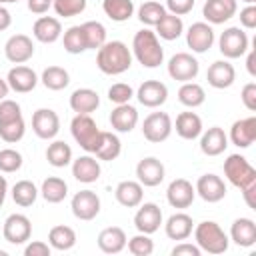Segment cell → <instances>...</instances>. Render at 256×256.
Segmentation results:
<instances>
[{
	"label": "cell",
	"mask_w": 256,
	"mask_h": 256,
	"mask_svg": "<svg viewBox=\"0 0 256 256\" xmlns=\"http://www.w3.org/2000/svg\"><path fill=\"white\" fill-rule=\"evenodd\" d=\"M192 228H194V222L186 212L172 214L164 224V232L170 240H186L192 234Z\"/></svg>",
	"instance_id": "d6a6232c"
},
{
	"label": "cell",
	"mask_w": 256,
	"mask_h": 256,
	"mask_svg": "<svg viewBox=\"0 0 256 256\" xmlns=\"http://www.w3.org/2000/svg\"><path fill=\"white\" fill-rule=\"evenodd\" d=\"M40 194L48 204H58V202H62L66 198L68 184L58 176H48L40 186Z\"/></svg>",
	"instance_id": "e575fe53"
},
{
	"label": "cell",
	"mask_w": 256,
	"mask_h": 256,
	"mask_svg": "<svg viewBox=\"0 0 256 256\" xmlns=\"http://www.w3.org/2000/svg\"><path fill=\"white\" fill-rule=\"evenodd\" d=\"M250 40H248V34L238 28V26H230L226 28L220 38H218V50L224 54V58L228 60H234V58H240L244 56L250 48H248Z\"/></svg>",
	"instance_id": "8992f818"
},
{
	"label": "cell",
	"mask_w": 256,
	"mask_h": 256,
	"mask_svg": "<svg viewBox=\"0 0 256 256\" xmlns=\"http://www.w3.org/2000/svg\"><path fill=\"white\" fill-rule=\"evenodd\" d=\"M238 10L236 0H206L202 6V16L208 24H224Z\"/></svg>",
	"instance_id": "d6986e66"
},
{
	"label": "cell",
	"mask_w": 256,
	"mask_h": 256,
	"mask_svg": "<svg viewBox=\"0 0 256 256\" xmlns=\"http://www.w3.org/2000/svg\"><path fill=\"white\" fill-rule=\"evenodd\" d=\"M240 98H242V104H244L250 112H256V84H254V82H248V84L242 88Z\"/></svg>",
	"instance_id": "f5cc1de1"
},
{
	"label": "cell",
	"mask_w": 256,
	"mask_h": 256,
	"mask_svg": "<svg viewBox=\"0 0 256 256\" xmlns=\"http://www.w3.org/2000/svg\"><path fill=\"white\" fill-rule=\"evenodd\" d=\"M164 14H166V6H162L156 0H148L138 8V20L146 26H156Z\"/></svg>",
	"instance_id": "7bdbcfd3"
},
{
	"label": "cell",
	"mask_w": 256,
	"mask_h": 256,
	"mask_svg": "<svg viewBox=\"0 0 256 256\" xmlns=\"http://www.w3.org/2000/svg\"><path fill=\"white\" fill-rule=\"evenodd\" d=\"M126 246H128V252L134 256H150L154 252V242H152L150 234H142V232L132 236L126 242Z\"/></svg>",
	"instance_id": "bcb514c9"
},
{
	"label": "cell",
	"mask_w": 256,
	"mask_h": 256,
	"mask_svg": "<svg viewBox=\"0 0 256 256\" xmlns=\"http://www.w3.org/2000/svg\"><path fill=\"white\" fill-rule=\"evenodd\" d=\"M40 82L48 90L58 92V90H64L70 84V74L62 66H48V68H44V72L40 76Z\"/></svg>",
	"instance_id": "ab89813d"
},
{
	"label": "cell",
	"mask_w": 256,
	"mask_h": 256,
	"mask_svg": "<svg viewBox=\"0 0 256 256\" xmlns=\"http://www.w3.org/2000/svg\"><path fill=\"white\" fill-rule=\"evenodd\" d=\"M2 234H4V240L10 242V244H16V246L24 244L32 236V222L24 214H10L4 220Z\"/></svg>",
	"instance_id": "30bf717a"
},
{
	"label": "cell",
	"mask_w": 256,
	"mask_h": 256,
	"mask_svg": "<svg viewBox=\"0 0 256 256\" xmlns=\"http://www.w3.org/2000/svg\"><path fill=\"white\" fill-rule=\"evenodd\" d=\"M194 2L196 0H166V8L170 10V14L184 16L194 8Z\"/></svg>",
	"instance_id": "816d5d0a"
},
{
	"label": "cell",
	"mask_w": 256,
	"mask_h": 256,
	"mask_svg": "<svg viewBox=\"0 0 256 256\" xmlns=\"http://www.w3.org/2000/svg\"><path fill=\"white\" fill-rule=\"evenodd\" d=\"M132 54L144 68H158L164 62V48L160 46V40L156 32L144 28L138 30L132 38Z\"/></svg>",
	"instance_id": "7a4b0ae2"
},
{
	"label": "cell",
	"mask_w": 256,
	"mask_h": 256,
	"mask_svg": "<svg viewBox=\"0 0 256 256\" xmlns=\"http://www.w3.org/2000/svg\"><path fill=\"white\" fill-rule=\"evenodd\" d=\"M100 162L90 156V154H84V156H78L76 160H72V176L82 182V184H92L100 178Z\"/></svg>",
	"instance_id": "603a6c76"
},
{
	"label": "cell",
	"mask_w": 256,
	"mask_h": 256,
	"mask_svg": "<svg viewBox=\"0 0 256 256\" xmlns=\"http://www.w3.org/2000/svg\"><path fill=\"white\" fill-rule=\"evenodd\" d=\"M132 96H134V90H132L130 84L116 82L108 88V100L114 102V104H126V102H130Z\"/></svg>",
	"instance_id": "681fc988"
},
{
	"label": "cell",
	"mask_w": 256,
	"mask_h": 256,
	"mask_svg": "<svg viewBox=\"0 0 256 256\" xmlns=\"http://www.w3.org/2000/svg\"><path fill=\"white\" fill-rule=\"evenodd\" d=\"M102 10L112 22H126L134 14L132 0H102Z\"/></svg>",
	"instance_id": "d590c367"
},
{
	"label": "cell",
	"mask_w": 256,
	"mask_h": 256,
	"mask_svg": "<svg viewBox=\"0 0 256 256\" xmlns=\"http://www.w3.org/2000/svg\"><path fill=\"white\" fill-rule=\"evenodd\" d=\"M230 240L240 248L256 244V224L252 218H236L230 226Z\"/></svg>",
	"instance_id": "f1b7e54d"
},
{
	"label": "cell",
	"mask_w": 256,
	"mask_h": 256,
	"mask_svg": "<svg viewBox=\"0 0 256 256\" xmlns=\"http://www.w3.org/2000/svg\"><path fill=\"white\" fill-rule=\"evenodd\" d=\"M10 24H12V16H10V12L0 4V32L8 30V28H10Z\"/></svg>",
	"instance_id": "91938a15"
},
{
	"label": "cell",
	"mask_w": 256,
	"mask_h": 256,
	"mask_svg": "<svg viewBox=\"0 0 256 256\" xmlns=\"http://www.w3.org/2000/svg\"><path fill=\"white\" fill-rule=\"evenodd\" d=\"M116 202L124 208H136L142 204L144 198V186L138 180H122L114 190Z\"/></svg>",
	"instance_id": "cb8c5ba5"
},
{
	"label": "cell",
	"mask_w": 256,
	"mask_h": 256,
	"mask_svg": "<svg viewBox=\"0 0 256 256\" xmlns=\"http://www.w3.org/2000/svg\"><path fill=\"white\" fill-rule=\"evenodd\" d=\"M256 54H254V50H250L248 52V58H246V68H248V74L254 78L256 76Z\"/></svg>",
	"instance_id": "94428289"
},
{
	"label": "cell",
	"mask_w": 256,
	"mask_h": 256,
	"mask_svg": "<svg viewBox=\"0 0 256 256\" xmlns=\"http://www.w3.org/2000/svg\"><path fill=\"white\" fill-rule=\"evenodd\" d=\"M100 106V96L92 88H76L70 94V108L76 114H92Z\"/></svg>",
	"instance_id": "4dcf8cb0"
},
{
	"label": "cell",
	"mask_w": 256,
	"mask_h": 256,
	"mask_svg": "<svg viewBox=\"0 0 256 256\" xmlns=\"http://www.w3.org/2000/svg\"><path fill=\"white\" fill-rule=\"evenodd\" d=\"M70 132H72V138L76 140V144L82 150H86L88 154H92L102 130L98 128V124L94 122V118L90 114H76L70 122Z\"/></svg>",
	"instance_id": "5b68a950"
},
{
	"label": "cell",
	"mask_w": 256,
	"mask_h": 256,
	"mask_svg": "<svg viewBox=\"0 0 256 256\" xmlns=\"http://www.w3.org/2000/svg\"><path fill=\"white\" fill-rule=\"evenodd\" d=\"M194 196H196V190H194L192 182L186 180V178H176L166 188V200H168V204L172 208H178V210L188 208L194 202Z\"/></svg>",
	"instance_id": "9a60e30c"
},
{
	"label": "cell",
	"mask_w": 256,
	"mask_h": 256,
	"mask_svg": "<svg viewBox=\"0 0 256 256\" xmlns=\"http://www.w3.org/2000/svg\"><path fill=\"white\" fill-rule=\"evenodd\" d=\"M38 80H40V78L36 76V72H34L32 68H28V66H22V64L10 68V70H8V76H6V82H8L10 90H14V92H18V94L32 92V90L36 88Z\"/></svg>",
	"instance_id": "44dd1931"
},
{
	"label": "cell",
	"mask_w": 256,
	"mask_h": 256,
	"mask_svg": "<svg viewBox=\"0 0 256 256\" xmlns=\"http://www.w3.org/2000/svg\"><path fill=\"white\" fill-rule=\"evenodd\" d=\"M200 72L198 60L188 52H178L168 60V76L178 82H192Z\"/></svg>",
	"instance_id": "ba28073f"
},
{
	"label": "cell",
	"mask_w": 256,
	"mask_h": 256,
	"mask_svg": "<svg viewBox=\"0 0 256 256\" xmlns=\"http://www.w3.org/2000/svg\"><path fill=\"white\" fill-rule=\"evenodd\" d=\"M70 208H72V214L78 220L88 222V220H94L100 214V198L94 190H80L72 196Z\"/></svg>",
	"instance_id": "9c48e42d"
},
{
	"label": "cell",
	"mask_w": 256,
	"mask_h": 256,
	"mask_svg": "<svg viewBox=\"0 0 256 256\" xmlns=\"http://www.w3.org/2000/svg\"><path fill=\"white\" fill-rule=\"evenodd\" d=\"M242 194H244V202H246V206L252 208V210H256V200H254V196H256V184H250L248 188H244Z\"/></svg>",
	"instance_id": "680465c9"
},
{
	"label": "cell",
	"mask_w": 256,
	"mask_h": 256,
	"mask_svg": "<svg viewBox=\"0 0 256 256\" xmlns=\"http://www.w3.org/2000/svg\"><path fill=\"white\" fill-rule=\"evenodd\" d=\"M142 134L148 142L160 144L172 134V118L166 112H152L142 122Z\"/></svg>",
	"instance_id": "52a82bcc"
},
{
	"label": "cell",
	"mask_w": 256,
	"mask_h": 256,
	"mask_svg": "<svg viewBox=\"0 0 256 256\" xmlns=\"http://www.w3.org/2000/svg\"><path fill=\"white\" fill-rule=\"evenodd\" d=\"M224 176L232 186L240 190L248 188L250 184H256V170L242 154H230L224 160Z\"/></svg>",
	"instance_id": "277c9868"
},
{
	"label": "cell",
	"mask_w": 256,
	"mask_h": 256,
	"mask_svg": "<svg viewBox=\"0 0 256 256\" xmlns=\"http://www.w3.org/2000/svg\"><path fill=\"white\" fill-rule=\"evenodd\" d=\"M170 254L172 256H200V248L196 244H190V242H182L180 240V244H176Z\"/></svg>",
	"instance_id": "9f6ffc18"
},
{
	"label": "cell",
	"mask_w": 256,
	"mask_h": 256,
	"mask_svg": "<svg viewBox=\"0 0 256 256\" xmlns=\"http://www.w3.org/2000/svg\"><path fill=\"white\" fill-rule=\"evenodd\" d=\"M96 242H98V248L104 254H118L126 248L128 238H126V232L120 226H108L98 234Z\"/></svg>",
	"instance_id": "484cf974"
},
{
	"label": "cell",
	"mask_w": 256,
	"mask_h": 256,
	"mask_svg": "<svg viewBox=\"0 0 256 256\" xmlns=\"http://www.w3.org/2000/svg\"><path fill=\"white\" fill-rule=\"evenodd\" d=\"M0 256H8V254H6V252H4V250H0Z\"/></svg>",
	"instance_id": "003e7915"
},
{
	"label": "cell",
	"mask_w": 256,
	"mask_h": 256,
	"mask_svg": "<svg viewBox=\"0 0 256 256\" xmlns=\"http://www.w3.org/2000/svg\"><path fill=\"white\" fill-rule=\"evenodd\" d=\"M14 2H20V0H0V4H14Z\"/></svg>",
	"instance_id": "e7e4bbea"
},
{
	"label": "cell",
	"mask_w": 256,
	"mask_h": 256,
	"mask_svg": "<svg viewBox=\"0 0 256 256\" xmlns=\"http://www.w3.org/2000/svg\"><path fill=\"white\" fill-rule=\"evenodd\" d=\"M32 34L42 44H54L62 36V24L54 16H40L32 26Z\"/></svg>",
	"instance_id": "4316f807"
},
{
	"label": "cell",
	"mask_w": 256,
	"mask_h": 256,
	"mask_svg": "<svg viewBox=\"0 0 256 256\" xmlns=\"http://www.w3.org/2000/svg\"><path fill=\"white\" fill-rule=\"evenodd\" d=\"M82 26V32H84V40H86V50H98L104 42H106V28L102 22H96V20H88Z\"/></svg>",
	"instance_id": "60d3db41"
},
{
	"label": "cell",
	"mask_w": 256,
	"mask_h": 256,
	"mask_svg": "<svg viewBox=\"0 0 256 256\" xmlns=\"http://www.w3.org/2000/svg\"><path fill=\"white\" fill-rule=\"evenodd\" d=\"M48 244L54 248V250H70L74 244H76V232L70 228V226H64V224H58L54 228H50L48 232Z\"/></svg>",
	"instance_id": "8d00e7d4"
},
{
	"label": "cell",
	"mask_w": 256,
	"mask_h": 256,
	"mask_svg": "<svg viewBox=\"0 0 256 256\" xmlns=\"http://www.w3.org/2000/svg\"><path fill=\"white\" fill-rule=\"evenodd\" d=\"M22 154L14 148H4L0 150V172H6V174H12V172H18L22 168Z\"/></svg>",
	"instance_id": "c3c4849f"
},
{
	"label": "cell",
	"mask_w": 256,
	"mask_h": 256,
	"mask_svg": "<svg viewBox=\"0 0 256 256\" xmlns=\"http://www.w3.org/2000/svg\"><path fill=\"white\" fill-rule=\"evenodd\" d=\"M32 130L42 140H52L60 132V118L52 108H38L32 114Z\"/></svg>",
	"instance_id": "7c38bea8"
},
{
	"label": "cell",
	"mask_w": 256,
	"mask_h": 256,
	"mask_svg": "<svg viewBox=\"0 0 256 256\" xmlns=\"http://www.w3.org/2000/svg\"><path fill=\"white\" fill-rule=\"evenodd\" d=\"M62 42H64V50L68 54H82L86 50V40H84L82 26H70L64 32Z\"/></svg>",
	"instance_id": "ee69618b"
},
{
	"label": "cell",
	"mask_w": 256,
	"mask_h": 256,
	"mask_svg": "<svg viewBox=\"0 0 256 256\" xmlns=\"http://www.w3.org/2000/svg\"><path fill=\"white\" fill-rule=\"evenodd\" d=\"M18 118H22L20 104L16 100H10V98L0 100V124L12 122V120H18Z\"/></svg>",
	"instance_id": "f907efd6"
},
{
	"label": "cell",
	"mask_w": 256,
	"mask_h": 256,
	"mask_svg": "<svg viewBox=\"0 0 256 256\" xmlns=\"http://www.w3.org/2000/svg\"><path fill=\"white\" fill-rule=\"evenodd\" d=\"M52 246L42 242V240H34L24 248V256H50Z\"/></svg>",
	"instance_id": "db71d44e"
},
{
	"label": "cell",
	"mask_w": 256,
	"mask_h": 256,
	"mask_svg": "<svg viewBox=\"0 0 256 256\" xmlns=\"http://www.w3.org/2000/svg\"><path fill=\"white\" fill-rule=\"evenodd\" d=\"M166 176V170H164V164L154 158V156H148V158H142L138 164H136V178L142 186H148V188H154L158 186Z\"/></svg>",
	"instance_id": "ac0fdd59"
},
{
	"label": "cell",
	"mask_w": 256,
	"mask_h": 256,
	"mask_svg": "<svg viewBox=\"0 0 256 256\" xmlns=\"http://www.w3.org/2000/svg\"><path fill=\"white\" fill-rule=\"evenodd\" d=\"M46 160L54 168H64L72 162V148L64 140H54L46 148Z\"/></svg>",
	"instance_id": "f35d334b"
},
{
	"label": "cell",
	"mask_w": 256,
	"mask_h": 256,
	"mask_svg": "<svg viewBox=\"0 0 256 256\" xmlns=\"http://www.w3.org/2000/svg\"><path fill=\"white\" fill-rule=\"evenodd\" d=\"M136 98L146 108H158V106H162L166 102L168 88L160 80H144L136 90Z\"/></svg>",
	"instance_id": "e0dca14e"
},
{
	"label": "cell",
	"mask_w": 256,
	"mask_h": 256,
	"mask_svg": "<svg viewBox=\"0 0 256 256\" xmlns=\"http://www.w3.org/2000/svg\"><path fill=\"white\" fill-rule=\"evenodd\" d=\"M240 24L246 30H254L256 28V6L248 4L246 8L240 10Z\"/></svg>",
	"instance_id": "11a10c76"
},
{
	"label": "cell",
	"mask_w": 256,
	"mask_h": 256,
	"mask_svg": "<svg viewBox=\"0 0 256 256\" xmlns=\"http://www.w3.org/2000/svg\"><path fill=\"white\" fill-rule=\"evenodd\" d=\"M162 224V210L154 202H144L134 214V226L142 234H154Z\"/></svg>",
	"instance_id": "2e32d148"
},
{
	"label": "cell",
	"mask_w": 256,
	"mask_h": 256,
	"mask_svg": "<svg viewBox=\"0 0 256 256\" xmlns=\"http://www.w3.org/2000/svg\"><path fill=\"white\" fill-rule=\"evenodd\" d=\"M138 124V110L132 104H116L110 112V126L116 132H132Z\"/></svg>",
	"instance_id": "83f0119b"
},
{
	"label": "cell",
	"mask_w": 256,
	"mask_h": 256,
	"mask_svg": "<svg viewBox=\"0 0 256 256\" xmlns=\"http://www.w3.org/2000/svg\"><path fill=\"white\" fill-rule=\"evenodd\" d=\"M182 32H184V22H182V18L176 16V14H170V12H166V14L160 18V22L156 24V36L162 38V40H168V42L180 38Z\"/></svg>",
	"instance_id": "836d02e7"
},
{
	"label": "cell",
	"mask_w": 256,
	"mask_h": 256,
	"mask_svg": "<svg viewBox=\"0 0 256 256\" xmlns=\"http://www.w3.org/2000/svg\"><path fill=\"white\" fill-rule=\"evenodd\" d=\"M52 8V0H28V10L32 14H44Z\"/></svg>",
	"instance_id": "6f0895ef"
},
{
	"label": "cell",
	"mask_w": 256,
	"mask_h": 256,
	"mask_svg": "<svg viewBox=\"0 0 256 256\" xmlns=\"http://www.w3.org/2000/svg\"><path fill=\"white\" fill-rule=\"evenodd\" d=\"M6 194H8V182H6L4 176H0V206H2L4 200H6Z\"/></svg>",
	"instance_id": "6125c7cd"
},
{
	"label": "cell",
	"mask_w": 256,
	"mask_h": 256,
	"mask_svg": "<svg viewBox=\"0 0 256 256\" xmlns=\"http://www.w3.org/2000/svg\"><path fill=\"white\" fill-rule=\"evenodd\" d=\"M186 44L192 52L204 54L214 44V30L208 22H194L186 32Z\"/></svg>",
	"instance_id": "4fadbf2b"
},
{
	"label": "cell",
	"mask_w": 256,
	"mask_h": 256,
	"mask_svg": "<svg viewBox=\"0 0 256 256\" xmlns=\"http://www.w3.org/2000/svg\"><path fill=\"white\" fill-rule=\"evenodd\" d=\"M4 56L12 64H24L34 56V42L26 34H14L4 44Z\"/></svg>",
	"instance_id": "8fae6325"
},
{
	"label": "cell",
	"mask_w": 256,
	"mask_h": 256,
	"mask_svg": "<svg viewBox=\"0 0 256 256\" xmlns=\"http://www.w3.org/2000/svg\"><path fill=\"white\" fill-rule=\"evenodd\" d=\"M206 100V92L200 84L196 82H182L180 90H178V102L184 104L186 108H198L202 106Z\"/></svg>",
	"instance_id": "74e56055"
},
{
	"label": "cell",
	"mask_w": 256,
	"mask_h": 256,
	"mask_svg": "<svg viewBox=\"0 0 256 256\" xmlns=\"http://www.w3.org/2000/svg\"><path fill=\"white\" fill-rule=\"evenodd\" d=\"M256 140V116L240 118L230 128V142L238 148H248Z\"/></svg>",
	"instance_id": "7402d4cb"
},
{
	"label": "cell",
	"mask_w": 256,
	"mask_h": 256,
	"mask_svg": "<svg viewBox=\"0 0 256 256\" xmlns=\"http://www.w3.org/2000/svg\"><path fill=\"white\" fill-rule=\"evenodd\" d=\"M96 66L108 76L124 74L132 66V52L122 40L104 42L96 52Z\"/></svg>",
	"instance_id": "6da1fadb"
},
{
	"label": "cell",
	"mask_w": 256,
	"mask_h": 256,
	"mask_svg": "<svg viewBox=\"0 0 256 256\" xmlns=\"http://www.w3.org/2000/svg\"><path fill=\"white\" fill-rule=\"evenodd\" d=\"M24 132H26V124H24V118H18V120H12V122H6V124H0V138L8 144H14V142H20L24 138Z\"/></svg>",
	"instance_id": "7dc6e473"
},
{
	"label": "cell",
	"mask_w": 256,
	"mask_h": 256,
	"mask_svg": "<svg viewBox=\"0 0 256 256\" xmlns=\"http://www.w3.org/2000/svg\"><path fill=\"white\" fill-rule=\"evenodd\" d=\"M194 240H196V246L200 248V252H208V254H224L230 244L228 234L214 220H204V222L196 224Z\"/></svg>",
	"instance_id": "3957f363"
},
{
	"label": "cell",
	"mask_w": 256,
	"mask_h": 256,
	"mask_svg": "<svg viewBox=\"0 0 256 256\" xmlns=\"http://www.w3.org/2000/svg\"><path fill=\"white\" fill-rule=\"evenodd\" d=\"M38 198V188L34 186V182L30 180H18L14 186H12V200L22 206V208H28L36 202Z\"/></svg>",
	"instance_id": "b9f144b4"
},
{
	"label": "cell",
	"mask_w": 256,
	"mask_h": 256,
	"mask_svg": "<svg viewBox=\"0 0 256 256\" xmlns=\"http://www.w3.org/2000/svg\"><path fill=\"white\" fill-rule=\"evenodd\" d=\"M206 80L212 88L216 90H224V88H230L236 80V70L234 66L228 62V60H216L208 66L206 70Z\"/></svg>",
	"instance_id": "ffe728a7"
},
{
	"label": "cell",
	"mask_w": 256,
	"mask_h": 256,
	"mask_svg": "<svg viewBox=\"0 0 256 256\" xmlns=\"http://www.w3.org/2000/svg\"><path fill=\"white\" fill-rule=\"evenodd\" d=\"M196 194L208 202V204H216L220 200H224L226 196V184L220 176L216 174H202L198 180H196V186H194Z\"/></svg>",
	"instance_id": "5bb4252c"
},
{
	"label": "cell",
	"mask_w": 256,
	"mask_h": 256,
	"mask_svg": "<svg viewBox=\"0 0 256 256\" xmlns=\"http://www.w3.org/2000/svg\"><path fill=\"white\" fill-rule=\"evenodd\" d=\"M8 92H10V86H8V82H6L4 78H0V100H4V98L8 96Z\"/></svg>",
	"instance_id": "be15d7a7"
},
{
	"label": "cell",
	"mask_w": 256,
	"mask_h": 256,
	"mask_svg": "<svg viewBox=\"0 0 256 256\" xmlns=\"http://www.w3.org/2000/svg\"><path fill=\"white\" fill-rule=\"evenodd\" d=\"M242 2H246V4H254L256 0H242Z\"/></svg>",
	"instance_id": "03108f58"
},
{
	"label": "cell",
	"mask_w": 256,
	"mask_h": 256,
	"mask_svg": "<svg viewBox=\"0 0 256 256\" xmlns=\"http://www.w3.org/2000/svg\"><path fill=\"white\" fill-rule=\"evenodd\" d=\"M52 8L56 16L72 18L86 10V0H52Z\"/></svg>",
	"instance_id": "f6af8a7d"
},
{
	"label": "cell",
	"mask_w": 256,
	"mask_h": 256,
	"mask_svg": "<svg viewBox=\"0 0 256 256\" xmlns=\"http://www.w3.org/2000/svg\"><path fill=\"white\" fill-rule=\"evenodd\" d=\"M122 152V142L120 138L114 134V132H106L102 130L100 136H98V142H96V148H94V156L98 160H104V162H112L120 156Z\"/></svg>",
	"instance_id": "f546056e"
},
{
	"label": "cell",
	"mask_w": 256,
	"mask_h": 256,
	"mask_svg": "<svg viewBox=\"0 0 256 256\" xmlns=\"http://www.w3.org/2000/svg\"><path fill=\"white\" fill-rule=\"evenodd\" d=\"M172 128H176V134L182 140H196L202 134V118L196 112H180Z\"/></svg>",
	"instance_id": "1f68e13d"
},
{
	"label": "cell",
	"mask_w": 256,
	"mask_h": 256,
	"mask_svg": "<svg viewBox=\"0 0 256 256\" xmlns=\"http://www.w3.org/2000/svg\"><path fill=\"white\" fill-rule=\"evenodd\" d=\"M228 148V136L220 126H212L200 134V150L206 156H220Z\"/></svg>",
	"instance_id": "d4e9b609"
}]
</instances>
